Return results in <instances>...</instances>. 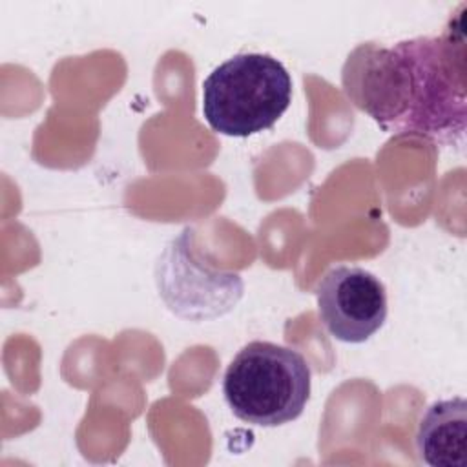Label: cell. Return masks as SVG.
I'll return each instance as SVG.
<instances>
[{
    "label": "cell",
    "mask_w": 467,
    "mask_h": 467,
    "mask_svg": "<svg viewBox=\"0 0 467 467\" xmlns=\"http://www.w3.org/2000/svg\"><path fill=\"white\" fill-rule=\"evenodd\" d=\"M341 82L348 100L385 133L458 144L467 124L463 22L390 47L359 44L343 64Z\"/></svg>",
    "instance_id": "cell-1"
},
{
    "label": "cell",
    "mask_w": 467,
    "mask_h": 467,
    "mask_svg": "<svg viewBox=\"0 0 467 467\" xmlns=\"http://www.w3.org/2000/svg\"><path fill=\"white\" fill-rule=\"evenodd\" d=\"M310 383L312 370L301 352L270 341H250L230 361L223 394L241 421L279 427L301 416Z\"/></svg>",
    "instance_id": "cell-2"
},
{
    "label": "cell",
    "mask_w": 467,
    "mask_h": 467,
    "mask_svg": "<svg viewBox=\"0 0 467 467\" xmlns=\"http://www.w3.org/2000/svg\"><path fill=\"white\" fill-rule=\"evenodd\" d=\"M292 102V77L268 53H239L202 80V115L228 137L270 130Z\"/></svg>",
    "instance_id": "cell-3"
},
{
    "label": "cell",
    "mask_w": 467,
    "mask_h": 467,
    "mask_svg": "<svg viewBox=\"0 0 467 467\" xmlns=\"http://www.w3.org/2000/svg\"><path fill=\"white\" fill-rule=\"evenodd\" d=\"M155 285L164 305L188 321H208L232 312L244 292L239 274L219 270L204 261L190 226L159 255Z\"/></svg>",
    "instance_id": "cell-4"
},
{
    "label": "cell",
    "mask_w": 467,
    "mask_h": 467,
    "mask_svg": "<svg viewBox=\"0 0 467 467\" xmlns=\"http://www.w3.org/2000/svg\"><path fill=\"white\" fill-rule=\"evenodd\" d=\"M316 299L319 321L343 343H365L387 319L385 286L361 266L328 268L316 285Z\"/></svg>",
    "instance_id": "cell-5"
},
{
    "label": "cell",
    "mask_w": 467,
    "mask_h": 467,
    "mask_svg": "<svg viewBox=\"0 0 467 467\" xmlns=\"http://www.w3.org/2000/svg\"><path fill=\"white\" fill-rule=\"evenodd\" d=\"M416 451L431 467H467V401H434L416 431Z\"/></svg>",
    "instance_id": "cell-6"
}]
</instances>
